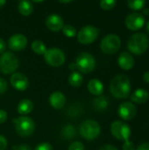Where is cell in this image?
Returning <instances> with one entry per match:
<instances>
[{
    "label": "cell",
    "mask_w": 149,
    "mask_h": 150,
    "mask_svg": "<svg viewBox=\"0 0 149 150\" xmlns=\"http://www.w3.org/2000/svg\"><path fill=\"white\" fill-rule=\"evenodd\" d=\"M76 129L73 125H66L61 130V136L66 140H72L76 136Z\"/></svg>",
    "instance_id": "cell-25"
},
{
    "label": "cell",
    "mask_w": 149,
    "mask_h": 150,
    "mask_svg": "<svg viewBox=\"0 0 149 150\" xmlns=\"http://www.w3.org/2000/svg\"><path fill=\"white\" fill-rule=\"evenodd\" d=\"M5 4H6V1L5 0H0V8H2Z\"/></svg>",
    "instance_id": "cell-43"
},
{
    "label": "cell",
    "mask_w": 149,
    "mask_h": 150,
    "mask_svg": "<svg viewBox=\"0 0 149 150\" xmlns=\"http://www.w3.org/2000/svg\"><path fill=\"white\" fill-rule=\"evenodd\" d=\"M93 107L97 112H104L108 108L109 105V99L106 96L101 95L97 98H95L92 101Z\"/></svg>",
    "instance_id": "cell-21"
},
{
    "label": "cell",
    "mask_w": 149,
    "mask_h": 150,
    "mask_svg": "<svg viewBox=\"0 0 149 150\" xmlns=\"http://www.w3.org/2000/svg\"><path fill=\"white\" fill-rule=\"evenodd\" d=\"M46 25L52 32H59L64 26V19L60 15L52 13L47 17Z\"/></svg>",
    "instance_id": "cell-15"
},
{
    "label": "cell",
    "mask_w": 149,
    "mask_h": 150,
    "mask_svg": "<svg viewBox=\"0 0 149 150\" xmlns=\"http://www.w3.org/2000/svg\"><path fill=\"white\" fill-rule=\"evenodd\" d=\"M76 65V69L79 70L80 73L88 74L92 72L96 68V59L95 57L87 52L80 53L75 62Z\"/></svg>",
    "instance_id": "cell-6"
},
{
    "label": "cell",
    "mask_w": 149,
    "mask_h": 150,
    "mask_svg": "<svg viewBox=\"0 0 149 150\" xmlns=\"http://www.w3.org/2000/svg\"><path fill=\"white\" fill-rule=\"evenodd\" d=\"M146 29H147L148 33L149 34V21H148V23H147V25H146Z\"/></svg>",
    "instance_id": "cell-45"
},
{
    "label": "cell",
    "mask_w": 149,
    "mask_h": 150,
    "mask_svg": "<svg viewBox=\"0 0 149 150\" xmlns=\"http://www.w3.org/2000/svg\"><path fill=\"white\" fill-rule=\"evenodd\" d=\"M131 90V81L126 75H118L114 76L111 81L110 91L112 95L118 99L128 98L130 96Z\"/></svg>",
    "instance_id": "cell-1"
},
{
    "label": "cell",
    "mask_w": 149,
    "mask_h": 150,
    "mask_svg": "<svg viewBox=\"0 0 149 150\" xmlns=\"http://www.w3.org/2000/svg\"><path fill=\"white\" fill-rule=\"evenodd\" d=\"M72 1H59V3H61V4H69V3H71Z\"/></svg>",
    "instance_id": "cell-44"
},
{
    "label": "cell",
    "mask_w": 149,
    "mask_h": 150,
    "mask_svg": "<svg viewBox=\"0 0 149 150\" xmlns=\"http://www.w3.org/2000/svg\"><path fill=\"white\" fill-rule=\"evenodd\" d=\"M120 47L121 40L119 35L115 33H109L105 35L100 42V48L105 54H113L117 53Z\"/></svg>",
    "instance_id": "cell-7"
},
{
    "label": "cell",
    "mask_w": 149,
    "mask_h": 150,
    "mask_svg": "<svg viewBox=\"0 0 149 150\" xmlns=\"http://www.w3.org/2000/svg\"><path fill=\"white\" fill-rule=\"evenodd\" d=\"M18 10L22 16H30L33 11V4L30 1H20Z\"/></svg>",
    "instance_id": "cell-22"
},
{
    "label": "cell",
    "mask_w": 149,
    "mask_h": 150,
    "mask_svg": "<svg viewBox=\"0 0 149 150\" xmlns=\"http://www.w3.org/2000/svg\"><path fill=\"white\" fill-rule=\"evenodd\" d=\"M147 2L144 0H129L127 1V5L130 9L134 11H140L144 9Z\"/></svg>",
    "instance_id": "cell-26"
},
{
    "label": "cell",
    "mask_w": 149,
    "mask_h": 150,
    "mask_svg": "<svg viewBox=\"0 0 149 150\" xmlns=\"http://www.w3.org/2000/svg\"><path fill=\"white\" fill-rule=\"evenodd\" d=\"M142 15L144 16H149V8H145L142 9Z\"/></svg>",
    "instance_id": "cell-42"
},
{
    "label": "cell",
    "mask_w": 149,
    "mask_h": 150,
    "mask_svg": "<svg viewBox=\"0 0 149 150\" xmlns=\"http://www.w3.org/2000/svg\"><path fill=\"white\" fill-rule=\"evenodd\" d=\"M143 81L149 83V71H147L143 74Z\"/></svg>",
    "instance_id": "cell-40"
},
{
    "label": "cell",
    "mask_w": 149,
    "mask_h": 150,
    "mask_svg": "<svg viewBox=\"0 0 149 150\" xmlns=\"http://www.w3.org/2000/svg\"><path fill=\"white\" fill-rule=\"evenodd\" d=\"M8 145L7 140L4 136L0 135V150H4Z\"/></svg>",
    "instance_id": "cell-35"
},
{
    "label": "cell",
    "mask_w": 149,
    "mask_h": 150,
    "mask_svg": "<svg viewBox=\"0 0 149 150\" xmlns=\"http://www.w3.org/2000/svg\"><path fill=\"white\" fill-rule=\"evenodd\" d=\"M117 4V2L115 0H102L99 2V6L101 9L105 11H111L112 10Z\"/></svg>",
    "instance_id": "cell-28"
},
{
    "label": "cell",
    "mask_w": 149,
    "mask_h": 150,
    "mask_svg": "<svg viewBox=\"0 0 149 150\" xmlns=\"http://www.w3.org/2000/svg\"><path fill=\"white\" fill-rule=\"evenodd\" d=\"M123 150H136V147L135 145L129 140L127 142H124L123 147H122Z\"/></svg>",
    "instance_id": "cell-32"
},
{
    "label": "cell",
    "mask_w": 149,
    "mask_h": 150,
    "mask_svg": "<svg viewBox=\"0 0 149 150\" xmlns=\"http://www.w3.org/2000/svg\"><path fill=\"white\" fill-rule=\"evenodd\" d=\"M17 134L21 137L31 136L35 131V123L33 120L27 116H20L12 120Z\"/></svg>",
    "instance_id": "cell-3"
},
{
    "label": "cell",
    "mask_w": 149,
    "mask_h": 150,
    "mask_svg": "<svg viewBox=\"0 0 149 150\" xmlns=\"http://www.w3.org/2000/svg\"><path fill=\"white\" fill-rule=\"evenodd\" d=\"M68 150H85V147L81 142H74L69 145Z\"/></svg>",
    "instance_id": "cell-30"
},
{
    "label": "cell",
    "mask_w": 149,
    "mask_h": 150,
    "mask_svg": "<svg viewBox=\"0 0 149 150\" xmlns=\"http://www.w3.org/2000/svg\"><path fill=\"white\" fill-rule=\"evenodd\" d=\"M44 60L49 66L52 67H60L64 64L66 62V55L64 52L59 47H51L47 49L45 52Z\"/></svg>",
    "instance_id": "cell-9"
},
{
    "label": "cell",
    "mask_w": 149,
    "mask_h": 150,
    "mask_svg": "<svg viewBox=\"0 0 149 150\" xmlns=\"http://www.w3.org/2000/svg\"><path fill=\"white\" fill-rule=\"evenodd\" d=\"M61 31H62L63 34L68 38H74L77 34V31H76V27L71 25H64Z\"/></svg>",
    "instance_id": "cell-27"
},
{
    "label": "cell",
    "mask_w": 149,
    "mask_h": 150,
    "mask_svg": "<svg viewBox=\"0 0 149 150\" xmlns=\"http://www.w3.org/2000/svg\"><path fill=\"white\" fill-rule=\"evenodd\" d=\"M111 133L114 138L119 141L127 142L130 139L132 130L130 127L119 120L114 121L111 125Z\"/></svg>",
    "instance_id": "cell-10"
},
{
    "label": "cell",
    "mask_w": 149,
    "mask_h": 150,
    "mask_svg": "<svg viewBox=\"0 0 149 150\" xmlns=\"http://www.w3.org/2000/svg\"><path fill=\"white\" fill-rule=\"evenodd\" d=\"M34 150H54V149L50 143L42 142V143H40L39 145H37Z\"/></svg>",
    "instance_id": "cell-31"
},
{
    "label": "cell",
    "mask_w": 149,
    "mask_h": 150,
    "mask_svg": "<svg viewBox=\"0 0 149 150\" xmlns=\"http://www.w3.org/2000/svg\"><path fill=\"white\" fill-rule=\"evenodd\" d=\"M79 105H71L69 108H68V113L70 115V116H72V117H74V116H77L78 114H79V112H81V106H78Z\"/></svg>",
    "instance_id": "cell-29"
},
{
    "label": "cell",
    "mask_w": 149,
    "mask_h": 150,
    "mask_svg": "<svg viewBox=\"0 0 149 150\" xmlns=\"http://www.w3.org/2000/svg\"><path fill=\"white\" fill-rule=\"evenodd\" d=\"M99 150H119L115 146L111 145V144H105L103 145Z\"/></svg>",
    "instance_id": "cell-37"
},
{
    "label": "cell",
    "mask_w": 149,
    "mask_h": 150,
    "mask_svg": "<svg viewBox=\"0 0 149 150\" xmlns=\"http://www.w3.org/2000/svg\"><path fill=\"white\" fill-rule=\"evenodd\" d=\"M5 49H6V43L3 39L0 38V54H3L5 52Z\"/></svg>",
    "instance_id": "cell-38"
},
{
    "label": "cell",
    "mask_w": 149,
    "mask_h": 150,
    "mask_svg": "<svg viewBox=\"0 0 149 150\" xmlns=\"http://www.w3.org/2000/svg\"><path fill=\"white\" fill-rule=\"evenodd\" d=\"M136 150H149V142H145L141 144Z\"/></svg>",
    "instance_id": "cell-39"
},
{
    "label": "cell",
    "mask_w": 149,
    "mask_h": 150,
    "mask_svg": "<svg viewBox=\"0 0 149 150\" xmlns=\"http://www.w3.org/2000/svg\"><path fill=\"white\" fill-rule=\"evenodd\" d=\"M101 133L100 125L94 120H86L83 121L79 127L80 135L88 141H93L97 139Z\"/></svg>",
    "instance_id": "cell-4"
},
{
    "label": "cell",
    "mask_w": 149,
    "mask_h": 150,
    "mask_svg": "<svg viewBox=\"0 0 149 150\" xmlns=\"http://www.w3.org/2000/svg\"><path fill=\"white\" fill-rule=\"evenodd\" d=\"M68 69H70V70H72V72L73 71H76L77 69H76V63L75 62H71L69 65H68Z\"/></svg>",
    "instance_id": "cell-41"
},
{
    "label": "cell",
    "mask_w": 149,
    "mask_h": 150,
    "mask_svg": "<svg viewBox=\"0 0 149 150\" xmlns=\"http://www.w3.org/2000/svg\"><path fill=\"white\" fill-rule=\"evenodd\" d=\"M31 47H32V50L33 51V53H35L36 54H39V55H42L45 54V52L47 51V47L45 45V43L40 40H35L32 42V45H31Z\"/></svg>",
    "instance_id": "cell-24"
},
{
    "label": "cell",
    "mask_w": 149,
    "mask_h": 150,
    "mask_svg": "<svg viewBox=\"0 0 149 150\" xmlns=\"http://www.w3.org/2000/svg\"><path fill=\"white\" fill-rule=\"evenodd\" d=\"M99 32L100 31L97 26L88 25L80 29L76 34V38L79 43L83 45H90L97 39Z\"/></svg>",
    "instance_id": "cell-8"
},
{
    "label": "cell",
    "mask_w": 149,
    "mask_h": 150,
    "mask_svg": "<svg viewBox=\"0 0 149 150\" xmlns=\"http://www.w3.org/2000/svg\"><path fill=\"white\" fill-rule=\"evenodd\" d=\"M10 83L15 90L19 91H24L29 87V80L27 76L20 72L13 73L10 78Z\"/></svg>",
    "instance_id": "cell-13"
},
{
    "label": "cell",
    "mask_w": 149,
    "mask_h": 150,
    "mask_svg": "<svg viewBox=\"0 0 149 150\" xmlns=\"http://www.w3.org/2000/svg\"><path fill=\"white\" fill-rule=\"evenodd\" d=\"M145 21V17L141 13L133 12L126 16L125 19V25L127 29L131 31H138L144 26Z\"/></svg>",
    "instance_id": "cell-11"
},
{
    "label": "cell",
    "mask_w": 149,
    "mask_h": 150,
    "mask_svg": "<svg viewBox=\"0 0 149 150\" xmlns=\"http://www.w3.org/2000/svg\"><path fill=\"white\" fill-rule=\"evenodd\" d=\"M32 110H33V104L28 98L22 99L18 103V107H17V112L22 116H25V115L31 113Z\"/></svg>",
    "instance_id": "cell-20"
},
{
    "label": "cell",
    "mask_w": 149,
    "mask_h": 150,
    "mask_svg": "<svg viewBox=\"0 0 149 150\" xmlns=\"http://www.w3.org/2000/svg\"><path fill=\"white\" fill-rule=\"evenodd\" d=\"M149 99V93L145 89H137L131 95V101L135 104H144Z\"/></svg>",
    "instance_id": "cell-19"
},
{
    "label": "cell",
    "mask_w": 149,
    "mask_h": 150,
    "mask_svg": "<svg viewBox=\"0 0 149 150\" xmlns=\"http://www.w3.org/2000/svg\"><path fill=\"white\" fill-rule=\"evenodd\" d=\"M68 83L73 87H80L83 83V76L80 72L73 71L68 76Z\"/></svg>",
    "instance_id": "cell-23"
},
{
    "label": "cell",
    "mask_w": 149,
    "mask_h": 150,
    "mask_svg": "<svg viewBox=\"0 0 149 150\" xmlns=\"http://www.w3.org/2000/svg\"><path fill=\"white\" fill-rule=\"evenodd\" d=\"M8 118V114L5 110L0 109V124H3L6 121Z\"/></svg>",
    "instance_id": "cell-34"
},
{
    "label": "cell",
    "mask_w": 149,
    "mask_h": 150,
    "mask_svg": "<svg viewBox=\"0 0 149 150\" xmlns=\"http://www.w3.org/2000/svg\"><path fill=\"white\" fill-rule=\"evenodd\" d=\"M104 90H105L104 84L100 80L94 78V79H90L89 81L88 91H90V94H92L96 97H98V96H101L103 94Z\"/></svg>",
    "instance_id": "cell-18"
},
{
    "label": "cell",
    "mask_w": 149,
    "mask_h": 150,
    "mask_svg": "<svg viewBox=\"0 0 149 150\" xmlns=\"http://www.w3.org/2000/svg\"><path fill=\"white\" fill-rule=\"evenodd\" d=\"M118 113L122 120H132L137 114V108L132 102H124L119 106Z\"/></svg>",
    "instance_id": "cell-14"
},
{
    "label": "cell",
    "mask_w": 149,
    "mask_h": 150,
    "mask_svg": "<svg viewBox=\"0 0 149 150\" xmlns=\"http://www.w3.org/2000/svg\"><path fill=\"white\" fill-rule=\"evenodd\" d=\"M135 63L133 56L128 52H122L118 58V64L123 70H130Z\"/></svg>",
    "instance_id": "cell-16"
},
{
    "label": "cell",
    "mask_w": 149,
    "mask_h": 150,
    "mask_svg": "<svg viewBox=\"0 0 149 150\" xmlns=\"http://www.w3.org/2000/svg\"><path fill=\"white\" fill-rule=\"evenodd\" d=\"M19 67V61L12 52H4L0 56V72L4 75L13 74Z\"/></svg>",
    "instance_id": "cell-5"
},
{
    "label": "cell",
    "mask_w": 149,
    "mask_h": 150,
    "mask_svg": "<svg viewBox=\"0 0 149 150\" xmlns=\"http://www.w3.org/2000/svg\"><path fill=\"white\" fill-rule=\"evenodd\" d=\"M149 47V39L144 33H136L133 34L127 41L128 50L137 55L144 54Z\"/></svg>",
    "instance_id": "cell-2"
},
{
    "label": "cell",
    "mask_w": 149,
    "mask_h": 150,
    "mask_svg": "<svg viewBox=\"0 0 149 150\" xmlns=\"http://www.w3.org/2000/svg\"><path fill=\"white\" fill-rule=\"evenodd\" d=\"M27 46V38L22 33H15L8 40V47L11 51L19 52Z\"/></svg>",
    "instance_id": "cell-12"
},
{
    "label": "cell",
    "mask_w": 149,
    "mask_h": 150,
    "mask_svg": "<svg viewBox=\"0 0 149 150\" xmlns=\"http://www.w3.org/2000/svg\"><path fill=\"white\" fill-rule=\"evenodd\" d=\"M48 101H49L50 105L53 108L59 110L64 107L66 104V97L61 91H56L51 93V95L49 96Z\"/></svg>",
    "instance_id": "cell-17"
},
{
    "label": "cell",
    "mask_w": 149,
    "mask_h": 150,
    "mask_svg": "<svg viewBox=\"0 0 149 150\" xmlns=\"http://www.w3.org/2000/svg\"><path fill=\"white\" fill-rule=\"evenodd\" d=\"M7 89H8L7 82L3 77H0V95L4 94L7 91Z\"/></svg>",
    "instance_id": "cell-33"
},
{
    "label": "cell",
    "mask_w": 149,
    "mask_h": 150,
    "mask_svg": "<svg viewBox=\"0 0 149 150\" xmlns=\"http://www.w3.org/2000/svg\"><path fill=\"white\" fill-rule=\"evenodd\" d=\"M12 150H32V149L30 146H28L26 144H20V145L14 146L12 148Z\"/></svg>",
    "instance_id": "cell-36"
}]
</instances>
